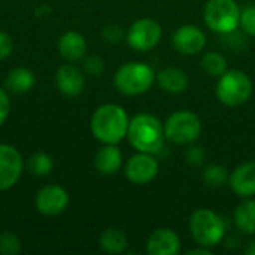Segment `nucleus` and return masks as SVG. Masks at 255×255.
I'll use <instances>...</instances> for the list:
<instances>
[{"label": "nucleus", "instance_id": "obj_2", "mask_svg": "<svg viewBox=\"0 0 255 255\" xmlns=\"http://www.w3.org/2000/svg\"><path fill=\"white\" fill-rule=\"evenodd\" d=\"M127 140L139 152L157 154L163 148L166 140L164 126L152 114H137L130 120Z\"/></svg>", "mask_w": 255, "mask_h": 255}, {"label": "nucleus", "instance_id": "obj_13", "mask_svg": "<svg viewBox=\"0 0 255 255\" xmlns=\"http://www.w3.org/2000/svg\"><path fill=\"white\" fill-rule=\"evenodd\" d=\"M181 251V239L175 230L161 227L154 230L146 241V253L149 255H178Z\"/></svg>", "mask_w": 255, "mask_h": 255}, {"label": "nucleus", "instance_id": "obj_12", "mask_svg": "<svg viewBox=\"0 0 255 255\" xmlns=\"http://www.w3.org/2000/svg\"><path fill=\"white\" fill-rule=\"evenodd\" d=\"M36 209L46 217H55L63 214L69 206L67 191L55 184L42 187L36 194Z\"/></svg>", "mask_w": 255, "mask_h": 255}, {"label": "nucleus", "instance_id": "obj_11", "mask_svg": "<svg viewBox=\"0 0 255 255\" xmlns=\"http://www.w3.org/2000/svg\"><path fill=\"white\" fill-rule=\"evenodd\" d=\"M173 48L187 57L200 54L206 46V34L205 31L193 24H185L176 28L172 37Z\"/></svg>", "mask_w": 255, "mask_h": 255}, {"label": "nucleus", "instance_id": "obj_33", "mask_svg": "<svg viewBox=\"0 0 255 255\" xmlns=\"http://www.w3.org/2000/svg\"><path fill=\"white\" fill-rule=\"evenodd\" d=\"M245 254L247 255H255V241H251L247 248H245Z\"/></svg>", "mask_w": 255, "mask_h": 255}, {"label": "nucleus", "instance_id": "obj_31", "mask_svg": "<svg viewBox=\"0 0 255 255\" xmlns=\"http://www.w3.org/2000/svg\"><path fill=\"white\" fill-rule=\"evenodd\" d=\"M10 114V100H9V96L7 93L0 88V126L4 124V121L7 120Z\"/></svg>", "mask_w": 255, "mask_h": 255}, {"label": "nucleus", "instance_id": "obj_4", "mask_svg": "<svg viewBox=\"0 0 255 255\" xmlns=\"http://www.w3.org/2000/svg\"><path fill=\"white\" fill-rule=\"evenodd\" d=\"M254 91V84L250 75L239 69L226 70L221 76H218L215 85L217 99L230 108L241 106L247 103Z\"/></svg>", "mask_w": 255, "mask_h": 255}, {"label": "nucleus", "instance_id": "obj_21", "mask_svg": "<svg viewBox=\"0 0 255 255\" xmlns=\"http://www.w3.org/2000/svg\"><path fill=\"white\" fill-rule=\"evenodd\" d=\"M99 244H100V248L108 254H121L127 250L128 239L123 230L111 227V229H106L100 235Z\"/></svg>", "mask_w": 255, "mask_h": 255}, {"label": "nucleus", "instance_id": "obj_20", "mask_svg": "<svg viewBox=\"0 0 255 255\" xmlns=\"http://www.w3.org/2000/svg\"><path fill=\"white\" fill-rule=\"evenodd\" d=\"M235 224L244 235H255V200L253 197L244 199L235 211Z\"/></svg>", "mask_w": 255, "mask_h": 255}, {"label": "nucleus", "instance_id": "obj_5", "mask_svg": "<svg viewBox=\"0 0 255 255\" xmlns=\"http://www.w3.org/2000/svg\"><path fill=\"white\" fill-rule=\"evenodd\" d=\"M190 235L197 245L206 248L218 247L226 236V223L223 218L206 208L197 209L190 217Z\"/></svg>", "mask_w": 255, "mask_h": 255}, {"label": "nucleus", "instance_id": "obj_14", "mask_svg": "<svg viewBox=\"0 0 255 255\" xmlns=\"http://www.w3.org/2000/svg\"><path fill=\"white\" fill-rule=\"evenodd\" d=\"M229 185L233 193L242 199L255 196V161H247L239 164L229 179Z\"/></svg>", "mask_w": 255, "mask_h": 255}, {"label": "nucleus", "instance_id": "obj_32", "mask_svg": "<svg viewBox=\"0 0 255 255\" xmlns=\"http://www.w3.org/2000/svg\"><path fill=\"white\" fill-rule=\"evenodd\" d=\"M190 255H212V250L211 248H206V247H202L199 245V248H194V250H190L188 251Z\"/></svg>", "mask_w": 255, "mask_h": 255}, {"label": "nucleus", "instance_id": "obj_7", "mask_svg": "<svg viewBox=\"0 0 255 255\" xmlns=\"http://www.w3.org/2000/svg\"><path fill=\"white\" fill-rule=\"evenodd\" d=\"M163 126L166 140L175 145H191L202 134V121L199 115L188 109L173 112Z\"/></svg>", "mask_w": 255, "mask_h": 255}, {"label": "nucleus", "instance_id": "obj_29", "mask_svg": "<svg viewBox=\"0 0 255 255\" xmlns=\"http://www.w3.org/2000/svg\"><path fill=\"white\" fill-rule=\"evenodd\" d=\"M102 34H103V39L106 42H109V43H118L123 39L124 31H123V28L120 25L111 24V25H108V27L103 28V33Z\"/></svg>", "mask_w": 255, "mask_h": 255}, {"label": "nucleus", "instance_id": "obj_1", "mask_svg": "<svg viewBox=\"0 0 255 255\" xmlns=\"http://www.w3.org/2000/svg\"><path fill=\"white\" fill-rule=\"evenodd\" d=\"M130 118L127 111L115 103H105L99 106L90 120V128L93 136L105 143L118 145L127 137Z\"/></svg>", "mask_w": 255, "mask_h": 255}, {"label": "nucleus", "instance_id": "obj_17", "mask_svg": "<svg viewBox=\"0 0 255 255\" xmlns=\"http://www.w3.org/2000/svg\"><path fill=\"white\" fill-rule=\"evenodd\" d=\"M58 52L69 63L79 61L87 54V40L79 31L69 30L58 40Z\"/></svg>", "mask_w": 255, "mask_h": 255}, {"label": "nucleus", "instance_id": "obj_10", "mask_svg": "<svg viewBox=\"0 0 255 255\" xmlns=\"http://www.w3.org/2000/svg\"><path fill=\"white\" fill-rule=\"evenodd\" d=\"M22 166L19 151L9 143H0V191L16 185L22 173Z\"/></svg>", "mask_w": 255, "mask_h": 255}, {"label": "nucleus", "instance_id": "obj_24", "mask_svg": "<svg viewBox=\"0 0 255 255\" xmlns=\"http://www.w3.org/2000/svg\"><path fill=\"white\" fill-rule=\"evenodd\" d=\"M52 167H54V161L51 155L45 152H36L27 161V169L34 176H46L51 173Z\"/></svg>", "mask_w": 255, "mask_h": 255}, {"label": "nucleus", "instance_id": "obj_3", "mask_svg": "<svg viewBox=\"0 0 255 255\" xmlns=\"http://www.w3.org/2000/svg\"><path fill=\"white\" fill-rule=\"evenodd\" d=\"M157 73L143 61H128L118 67L114 75L115 88L124 96H140L151 90Z\"/></svg>", "mask_w": 255, "mask_h": 255}, {"label": "nucleus", "instance_id": "obj_23", "mask_svg": "<svg viewBox=\"0 0 255 255\" xmlns=\"http://www.w3.org/2000/svg\"><path fill=\"white\" fill-rule=\"evenodd\" d=\"M202 69L205 73L218 78L227 70V60L223 54L217 51L205 52L202 57Z\"/></svg>", "mask_w": 255, "mask_h": 255}, {"label": "nucleus", "instance_id": "obj_9", "mask_svg": "<svg viewBox=\"0 0 255 255\" xmlns=\"http://www.w3.org/2000/svg\"><path fill=\"white\" fill-rule=\"evenodd\" d=\"M158 170H160V164L155 155L149 152H139V151H136V154H133L124 166L126 178L136 185L149 184L157 178Z\"/></svg>", "mask_w": 255, "mask_h": 255}, {"label": "nucleus", "instance_id": "obj_15", "mask_svg": "<svg viewBox=\"0 0 255 255\" xmlns=\"http://www.w3.org/2000/svg\"><path fill=\"white\" fill-rule=\"evenodd\" d=\"M55 85L58 91L67 97H76L82 93L85 79L82 72L73 64H63L55 73Z\"/></svg>", "mask_w": 255, "mask_h": 255}, {"label": "nucleus", "instance_id": "obj_26", "mask_svg": "<svg viewBox=\"0 0 255 255\" xmlns=\"http://www.w3.org/2000/svg\"><path fill=\"white\" fill-rule=\"evenodd\" d=\"M239 27L250 36H255V4H248L241 10Z\"/></svg>", "mask_w": 255, "mask_h": 255}, {"label": "nucleus", "instance_id": "obj_30", "mask_svg": "<svg viewBox=\"0 0 255 255\" xmlns=\"http://www.w3.org/2000/svg\"><path fill=\"white\" fill-rule=\"evenodd\" d=\"M12 48H13L12 37L7 33L0 31V61L6 60L12 54Z\"/></svg>", "mask_w": 255, "mask_h": 255}, {"label": "nucleus", "instance_id": "obj_27", "mask_svg": "<svg viewBox=\"0 0 255 255\" xmlns=\"http://www.w3.org/2000/svg\"><path fill=\"white\" fill-rule=\"evenodd\" d=\"M84 69L93 76H99L105 70V61L99 55H90L84 60Z\"/></svg>", "mask_w": 255, "mask_h": 255}, {"label": "nucleus", "instance_id": "obj_18", "mask_svg": "<svg viewBox=\"0 0 255 255\" xmlns=\"http://www.w3.org/2000/svg\"><path fill=\"white\" fill-rule=\"evenodd\" d=\"M155 82L163 91L169 94H181L188 88L190 79H188V75L182 69L169 66V67L161 69L157 73Z\"/></svg>", "mask_w": 255, "mask_h": 255}, {"label": "nucleus", "instance_id": "obj_22", "mask_svg": "<svg viewBox=\"0 0 255 255\" xmlns=\"http://www.w3.org/2000/svg\"><path fill=\"white\" fill-rule=\"evenodd\" d=\"M202 179L209 188H221L229 184L230 173L221 164H209L203 169Z\"/></svg>", "mask_w": 255, "mask_h": 255}, {"label": "nucleus", "instance_id": "obj_19", "mask_svg": "<svg viewBox=\"0 0 255 255\" xmlns=\"http://www.w3.org/2000/svg\"><path fill=\"white\" fill-rule=\"evenodd\" d=\"M34 84H36V76L27 67L12 69L4 79V87L7 88V91H10L13 94L28 93L34 87Z\"/></svg>", "mask_w": 255, "mask_h": 255}, {"label": "nucleus", "instance_id": "obj_25", "mask_svg": "<svg viewBox=\"0 0 255 255\" xmlns=\"http://www.w3.org/2000/svg\"><path fill=\"white\" fill-rule=\"evenodd\" d=\"M21 251V242L13 232H3L0 233V254L16 255Z\"/></svg>", "mask_w": 255, "mask_h": 255}, {"label": "nucleus", "instance_id": "obj_16", "mask_svg": "<svg viewBox=\"0 0 255 255\" xmlns=\"http://www.w3.org/2000/svg\"><path fill=\"white\" fill-rule=\"evenodd\" d=\"M94 167L100 175L112 176L123 167V152L117 145L105 143L94 155Z\"/></svg>", "mask_w": 255, "mask_h": 255}, {"label": "nucleus", "instance_id": "obj_8", "mask_svg": "<svg viewBox=\"0 0 255 255\" xmlns=\"http://www.w3.org/2000/svg\"><path fill=\"white\" fill-rule=\"evenodd\" d=\"M163 37V27L154 18H139L136 19L126 33V40L128 46L139 52H146L154 49Z\"/></svg>", "mask_w": 255, "mask_h": 255}, {"label": "nucleus", "instance_id": "obj_6", "mask_svg": "<svg viewBox=\"0 0 255 255\" xmlns=\"http://www.w3.org/2000/svg\"><path fill=\"white\" fill-rule=\"evenodd\" d=\"M241 10L236 0H208L203 9V19L211 31L230 34L239 28Z\"/></svg>", "mask_w": 255, "mask_h": 255}, {"label": "nucleus", "instance_id": "obj_28", "mask_svg": "<svg viewBox=\"0 0 255 255\" xmlns=\"http://www.w3.org/2000/svg\"><path fill=\"white\" fill-rule=\"evenodd\" d=\"M185 157H187V161L191 166H202L203 160H205V151H203L202 146H196V145L191 143V146L185 152Z\"/></svg>", "mask_w": 255, "mask_h": 255}]
</instances>
